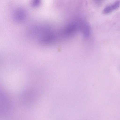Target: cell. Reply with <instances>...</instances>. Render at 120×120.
Wrapping results in <instances>:
<instances>
[{"mask_svg":"<svg viewBox=\"0 0 120 120\" xmlns=\"http://www.w3.org/2000/svg\"><path fill=\"white\" fill-rule=\"evenodd\" d=\"M39 0H35L32 3V5L34 6H36L38 5L40 3Z\"/></svg>","mask_w":120,"mask_h":120,"instance_id":"cell-2","label":"cell"},{"mask_svg":"<svg viewBox=\"0 0 120 120\" xmlns=\"http://www.w3.org/2000/svg\"><path fill=\"white\" fill-rule=\"evenodd\" d=\"M120 5V2L117 1L112 4L106 6L103 9V13L105 14H108L118 8Z\"/></svg>","mask_w":120,"mask_h":120,"instance_id":"cell-1","label":"cell"}]
</instances>
